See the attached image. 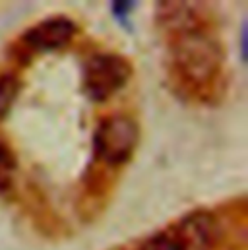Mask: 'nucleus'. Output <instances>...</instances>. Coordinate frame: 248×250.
<instances>
[{
    "instance_id": "nucleus-1",
    "label": "nucleus",
    "mask_w": 248,
    "mask_h": 250,
    "mask_svg": "<svg viewBox=\"0 0 248 250\" xmlns=\"http://www.w3.org/2000/svg\"><path fill=\"white\" fill-rule=\"evenodd\" d=\"M171 62L183 83H211L223 66V49L207 27L171 35Z\"/></svg>"
},
{
    "instance_id": "nucleus-2",
    "label": "nucleus",
    "mask_w": 248,
    "mask_h": 250,
    "mask_svg": "<svg viewBox=\"0 0 248 250\" xmlns=\"http://www.w3.org/2000/svg\"><path fill=\"white\" fill-rule=\"evenodd\" d=\"M140 144V126L128 115L105 117L93 134V149L99 161L109 167L126 165Z\"/></svg>"
},
{
    "instance_id": "nucleus-3",
    "label": "nucleus",
    "mask_w": 248,
    "mask_h": 250,
    "mask_svg": "<svg viewBox=\"0 0 248 250\" xmlns=\"http://www.w3.org/2000/svg\"><path fill=\"white\" fill-rule=\"evenodd\" d=\"M132 78V62L117 53H99L83 64V93L103 103L121 91Z\"/></svg>"
},
{
    "instance_id": "nucleus-4",
    "label": "nucleus",
    "mask_w": 248,
    "mask_h": 250,
    "mask_svg": "<svg viewBox=\"0 0 248 250\" xmlns=\"http://www.w3.org/2000/svg\"><path fill=\"white\" fill-rule=\"evenodd\" d=\"M76 33H78V25L74 23L72 18L53 16L29 27L21 35V41L37 53H53L64 49L74 39Z\"/></svg>"
},
{
    "instance_id": "nucleus-5",
    "label": "nucleus",
    "mask_w": 248,
    "mask_h": 250,
    "mask_svg": "<svg viewBox=\"0 0 248 250\" xmlns=\"http://www.w3.org/2000/svg\"><path fill=\"white\" fill-rule=\"evenodd\" d=\"M171 231L185 250H211L217 239V221L209 211H192Z\"/></svg>"
},
{
    "instance_id": "nucleus-6",
    "label": "nucleus",
    "mask_w": 248,
    "mask_h": 250,
    "mask_svg": "<svg viewBox=\"0 0 248 250\" xmlns=\"http://www.w3.org/2000/svg\"><path fill=\"white\" fill-rule=\"evenodd\" d=\"M16 173H18V159L12 147L0 142V194H8L14 188Z\"/></svg>"
},
{
    "instance_id": "nucleus-7",
    "label": "nucleus",
    "mask_w": 248,
    "mask_h": 250,
    "mask_svg": "<svg viewBox=\"0 0 248 250\" xmlns=\"http://www.w3.org/2000/svg\"><path fill=\"white\" fill-rule=\"evenodd\" d=\"M21 89V82L14 74H2L0 76V121H4L16 103Z\"/></svg>"
},
{
    "instance_id": "nucleus-8",
    "label": "nucleus",
    "mask_w": 248,
    "mask_h": 250,
    "mask_svg": "<svg viewBox=\"0 0 248 250\" xmlns=\"http://www.w3.org/2000/svg\"><path fill=\"white\" fill-rule=\"evenodd\" d=\"M136 250H185L181 241L177 239V235L169 229V231H159L151 237H147L145 241L140 243V247Z\"/></svg>"
},
{
    "instance_id": "nucleus-9",
    "label": "nucleus",
    "mask_w": 248,
    "mask_h": 250,
    "mask_svg": "<svg viewBox=\"0 0 248 250\" xmlns=\"http://www.w3.org/2000/svg\"><path fill=\"white\" fill-rule=\"evenodd\" d=\"M134 8H136V2H111V14L123 27H128L130 14Z\"/></svg>"
},
{
    "instance_id": "nucleus-10",
    "label": "nucleus",
    "mask_w": 248,
    "mask_h": 250,
    "mask_svg": "<svg viewBox=\"0 0 248 250\" xmlns=\"http://www.w3.org/2000/svg\"><path fill=\"white\" fill-rule=\"evenodd\" d=\"M241 57L243 61H247V23H243L241 29Z\"/></svg>"
}]
</instances>
